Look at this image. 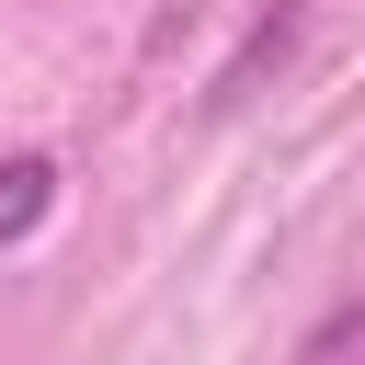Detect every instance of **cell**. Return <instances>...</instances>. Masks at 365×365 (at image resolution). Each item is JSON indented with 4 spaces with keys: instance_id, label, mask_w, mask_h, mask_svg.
<instances>
[{
    "instance_id": "obj_1",
    "label": "cell",
    "mask_w": 365,
    "mask_h": 365,
    "mask_svg": "<svg viewBox=\"0 0 365 365\" xmlns=\"http://www.w3.org/2000/svg\"><path fill=\"white\" fill-rule=\"evenodd\" d=\"M46 205H57V160H46V148H11V160H0V251L34 240Z\"/></svg>"
}]
</instances>
